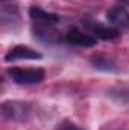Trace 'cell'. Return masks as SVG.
I'll return each instance as SVG.
<instances>
[{"mask_svg": "<svg viewBox=\"0 0 129 130\" xmlns=\"http://www.w3.org/2000/svg\"><path fill=\"white\" fill-rule=\"evenodd\" d=\"M8 76L20 85H36L44 80L46 73L43 68H8Z\"/></svg>", "mask_w": 129, "mask_h": 130, "instance_id": "cell-2", "label": "cell"}, {"mask_svg": "<svg viewBox=\"0 0 129 130\" xmlns=\"http://www.w3.org/2000/svg\"><path fill=\"white\" fill-rule=\"evenodd\" d=\"M2 113L6 120L23 121L31 115V106L20 100H8L2 104Z\"/></svg>", "mask_w": 129, "mask_h": 130, "instance_id": "cell-3", "label": "cell"}, {"mask_svg": "<svg viewBox=\"0 0 129 130\" xmlns=\"http://www.w3.org/2000/svg\"><path fill=\"white\" fill-rule=\"evenodd\" d=\"M93 64L99 70H112L111 61L108 58H105V56H96V58H93Z\"/></svg>", "mask_w": 129, "mask_h": 130, "instance_id": "cell-9", "label": "cell"}, {"mask_svg": "<svg viewBox=\"0 0 129 130\" xmlns=\"http://www.w3.org/2000/svg\"><path fill=\"white\" fill-rule=\"evenodd\" d=\"M18 8L12 0H2V23L3 24H14L18 20Z\"/></svg>", "mask_w": 129, "mask_h": 130, "instance_id": "cell-8", "label": "cell"}, {"mask_svg": "<svg viewBox=\"0 0 129 130\" xmlns=\"http://www.w3.org/2000/svg\"><path fill=\"white\" fill-rule=\"evenodd\" d=\"M84 27H85V32H88L91 36H94L96 39H106V41H111V39H115L119 38L120 32L115 30L114 27H111L109 24H102L99 21H93V20H84L82 21Z\"/></svg>", "mask_w": 129, "mask_h": 130, "instance_id": "cell-4", "label": "cell"}, {"mask_svg": "<svg viewBox=\"0 0 129 130\" xmlns=\"http://www.w3.org/2000/svg\"><path fill=\"white\" fill-rule=\"evenodd\" d=\"M29 15L32 18V32L35 38H38L40 41L46 44L61 42L64 36L56 27V23L59 21V17L56 14H52L41 8L32 6L29 11Z\"/></svg>", "mask_w": 129, "mask_h": 130, "instance_id": "cell-1", "label": "cell"}, {"mask_svg": "<svg viewBox=\"0 0 129 130\" xmlns=\"http://www.w3.org/2000/svg\"><path fill=\"white\" fill-rule=\"evenodd\" d=\"M56 130H82V129L79 126H76L74 123H71V121H62L61 124H58Z\"/></svg>", "mask_w": 129, "mask_h": 130, "instance_id": "cell-10", "label": "cell"}, {"mask_svg": "<svg viewBox=\"0 0 129 130\" xmlns=\"http://www.w3.org/2000/svg\"><path fill=\"white\" fill-rule=\"evenodd\" d=\"M64 39L67 42L79 45V47H93V45H96V42H97V39L94 36H91L88 32L81 30L78 27L68 29V32L64 35Z\"/></svg>", "mask_w": 129, "mask_h": 130, "instance_id": "cell-6", "label": "cell"}, {"mask_svg": "<svg viewBox=\"0 0 129 130\" xmlns=\"http://www.w3.org/2000/svg\"><path fill=\"white\" fill-rule=\"evenodd\" d=\"M106 21L115 30H129V11L125 6H112L106 11Z\"/></svg>", "mask_w": 129, "mask_h": 130, "instance_id": "cell-5", "label": "cell"}, {"mask_svg": "<svg viewBox=\"0 0 129 130\" xmlns=\"http://www.w3.org/2000/svg\"><path fill=\"white\" fill-rule=\"evenodd\" d=\"M120 2H123V3H128V5H129V0H120Z\"/></svg>", "mask_w": 129, "mask_h": 130, "instance_id": "cell-11", "label": "cell"}, {"mask_svg": "<svg viewBox=\"0 0 129 130\" xmlns=\"http://www.w3.org/2000/svg\"><path fill=\"white\" fill-rule=\"evenodd\" d=\"M33 61V59H41V55L28 45H15L14 48H11L8 52V55L5 56L6 62H12V61Z\"/></svg>", "mask_w": 129, "mask_h": 130, "instance_id": "cell-7", "label": "cell"}]
</instances>
